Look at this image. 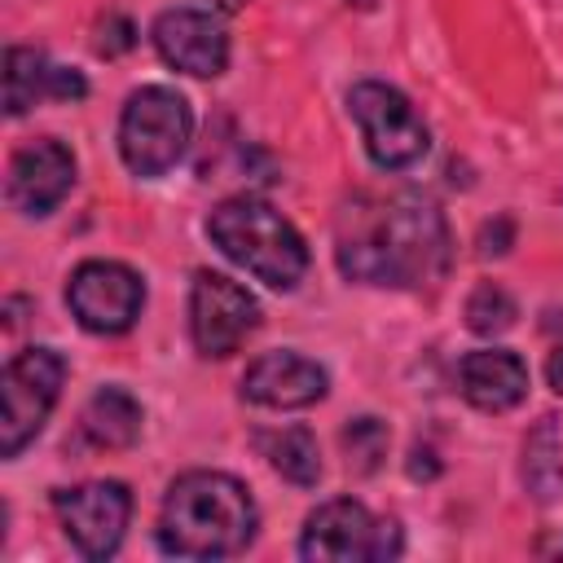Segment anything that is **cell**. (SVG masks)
Segmentation results:
<instances>
[{
	"label": "cell",
	"instance_id": "cell-1",
	"mask_svg": "<svg viewBox=\"0 0 563 563\" xmlns=\"http://www.w3.org/2000/svg\"><path fill=\"white\" fill-rule=\"evenodd\" d=\"M453 238L431 198H356L339 216V273L365 286H431L449 273Z\"/></svg>",
	"mask_w": 563,
	"mask_h": 563
},
{
	"label": "cell",
	"instance_id": "cell-2",
	"mask_svg": "<svg viewBox=\"0 0 563 563\" xmlns=\"http://www.w3.org/2000/svg\"><path fill=\"white\" fill-rule=\"evenodd\" d=\"M154 532L176 559H224L251 545L255 501L246 484L224 471H189L167 488Z\"/></svg>",
	"mask_w": 563,
	"mask_h": 563
},
{
	"label": "cell",
	"instance_id": "cell-3",
	"mask_svg": "<svg viewBox=\"0 0 563 563\" xmlns=\"http://www.w3.org/2000/svg\"><path fill=\"white\" fill-rule=\"evenodd\" d=\"M207 238L273 290H295L308 273V246L299 229L264 198L238 194L207 216Z\"/></svg>",
	"mask_w": 563,
	"mask_h": 563
},
{
	"label": "cell",
	"instance_id": "cell-4",
	"mask_svg": "<svg viewBox=\"0 0 563 563\" xmlns=\"http://www.w3.org/2000/svg\"><path fill=\"white\" fill-rule=\"evenodd\" d=\"M194 136V110L176 88L145 84L128 97L119 119V154L132 176H163L172 172Z\"/></svg>",
	"mask_w": 563,
	"mask_h": 563
},
{
	"label": "cell",
	"instance_id": "cell-5",
	"mask_svg": "<svg viewBox=\"0 0 563 563\" xmlns=\"http://www.w3.org/2000/svg\"><path fill=\"white\" fill-rule=\"evenodd\" d=\"M347 110L361 123L365 150L383 172H409L427 158L431 150V132L422 123V114L409 106L405 92H396L391 84L378 79H361L347 92Z\"/></svg>",
	"mask_w": 563,
	"mask_h": 563
},
{
	"label": "cell",
	"instance_id": "cell-6",
	"mask_svg": "<svg viewBox=\"0 0 563 563\" xmlns=\"http://www.w3.org/2000/svg\"><path fill=\"white\" fill-rule=\"evenodd\" d=\"M66 361L53 347H26L4 365L0 378V457H18L57 405Z\"/></svg>",
	"mask_w": 563,
	"mask_h": 563
},
{
	"label": "cell",
	"instance_id": "cell-7",
	"mask_svg": "<svg viewBox=\"0 0 563 563\" xmlns=\"http://www.w3.org/2000/svg\"><path fill=\"white\" fill-rule=\"evenodd\" d=\"M299 554L317 563H383L400 554V528L391 519H374L361 501L339 497L308 515Z\"/></svg>",
	"mask_w": 563,
	"mask_h": 563
},
{
	"label": "cell",
	"instance_id": "cell-8",
	"mask_svg": "<svg viewBox=\"0 0 563 563\" xmlns=\"http://www.w3.org/2000/svg\"><path fill=\"white\" fill-rule=\"evenodd\" d=\"M260 325V303L246 286L224 273L202 268L189 290V334L202 356H229Z\"/></svg>",
	"mask_w": 563,
	"mask_h": 563
},
{
	"label": "cell",
	"instance_id": "cell-9",
	"mask_svg": "<svg viewBox=\"0 0 563 563\" xmlns=\"http://www.w3.org/2000/svg\"><path fill=\"white\" fill-rule=\"evenodd\" d=\"M66 303H70V312H75V321L84 330H92V334H123L141 317L145 282L128 264L88 260V264H79L70 273Z\"/></svg>",
	"mask_w": 563,
	"mask_h": 563
},
{
	"label": "cell",
	"instance_id": "cell-10",
	"mask_svg": "<svg viewBox=\"0 0 563 563\" xmlns=\"http://www.w3.org/2000/svg\"><path fill=\"white\" fill-rule=\"evenodd\" d=\"M53 510L84 559H110L132 519V493L119 479H92L53 493Z\"/></svg>",
	"mask_w": 563,
	"mask_h": 563
},
{
	"label": "cell",
	"instance_id": "cell-11",
	"mask_svg": "<svg viewBox=\"0 0 563 563\" xmlns=\"http://www.w3.org/2000/svg\"><path fill=\"white\" fill-rule=\"evenodd\" d=\"M150 35H154L158 57L185 75L211 79L229 66V31L207 9H167L158 13Z\"/></svg>",
	"mask_w": 563,
	"mask_h": 563
},
{
	"label": "cell",
	"instance_id": "cell-12",
	"mask_svg": "<svg viewBox=\"0 0 563 563\" xmlns=\"http://www.w3.org/2000/svg\"><path fill=\"white\" fill-rule=\"evenodd\" d=\"M70 185H75V154L62 141L40 136L13 154L4 198L22 216H48L70 194Z\"/></svg>",
	"mask_w": 563,
	"mask_h": 563
},
{
	"label": "cell",
	"instance_id": "cell-13",
	"mask_svg": "<svg viewBox=\"0 0 563 563\" xmlns=\"http://www.w3.org/2000/svg\"><path fill=\"white\" fill-rule=\"evenodd\" d=\"M325 369L299 352H264L242 374V396L264 409H303L325 396Z\"/></svg>",
	"mask_w": 563,
	"mask_h": 563
},
{
	"label": "cell",
	"instance_id": "cell-14",
	"mask_svg": "<svg viewBox=\"0 0 563 563\" xmlns=\"http://www.w3.org/2000/svg\"><path fill=\"white\" fill-rule=\"evenodd\" d=\"M88 92L84 75L70 66H53L40 48H22L13 44L4 53V110L18 119L22 110H31L40 97L53 101H79Z\"/></svg>",
	"mask_w": 563,
	"mask_h": 563
},
{
	"label": "cell",
	"instance_id": "cell-15",
	"mask_svg": "<svg viewBox=\"0 0 563 563\" xmlns=\"http://www.w3.org/2000/svg\"><path fill=\"white\" fill-rule=\"evenodd\" d=\"M462 396L484 413H506L528 396V365L506 347L466 352L457 365Z\"/></svg>",
	"mask_w": 563,
	"mask_h": 563
},
{
	"label": "cell",
	"instance_id": "cell-16",
	"mask_svg": "<svg viewBox=\"0 0 563 563\" xmlns=\"http://www.w3.org/2000/svg\"><path fill=\"white\" fill-rule=\"evenodd\" d=\"M79 427H84V440L97 449H128L141 435V405L123 387H101L84 405Z\"/></svg>",
	"mask_w": 563,
	"mask_h": 563
},
{
	"label": "cell",
	"instance_id": "cell-17",
	"mask_svg": "<svg viewBox=\"0 0 563 563\" xmlns=\"http://www.w3.org/2000/svg\"><path fill=\"white\" fill-rule=\"evenodd\" d=\"M559 453H563L559 418L545 413L537 422V431L528 435V444H523V484H528V493L537 501H554L563 493V462H559Z\"/></svg>",
	"mask_w": 563,
	"mask_h": 563
},
{
	"label": "cell",
	"instance_id": "cell-18",
	"mask_svg": "<svg viewBox=\"0 0 563 563\" xmlns=\"http://www.w3.org/2000/svg\"><path fill=\"white\" fill-rule=\"evenodd\" d=\"M260 449L282 479H290L299 488H312L321 479V453H317V440L308 427H286V431L260 435Z\"/></svg>",
	"mask_w": 563,
	"mask_h": 563
},
{
	"label": "cell",
	"instance_id": "cell-19",
	"mask_svg": "<svg viewBox=\"0 0 563 563\" xmlns=\"http://www.w3.org/2000/svg\"><path fill=\"white\" fill-rule=\"evenodd\" d=\"M515 317H519L515 299H510L501 286H493V282L475 286L471 299H466V325H471L475 334H501V330L515 325Z\"/></svg>",
	"mask_w": 563,
	"mask_h": 563
},
{
	"label": "cell",
	"instance_id": "cell-20",
	"mask_svg": "<svg viewBox=\"0 0 563 563\" xmlns=\"http://www.w3.org/2000/svg\"><path fill=\"white\" fill-rule=\"evenodd\" d=\"M387 427L378 418H356L343 427V449H347V466H356L361 475L378 471V462L387 457Z\"/></svg>",
	"mask_w": 563,
	"mask_h": 563
},
{
	"label": "cell",
	"instance_id": "cell-21",
	"mask_svg": "<svg viewBox=\"0 0 563 563\" xmlns=\"http://www.w3.org/2000/svg\"><path fill=\"white\" fill-rule=\"evenodd\" d=\"M132 44H136V31H132L128 18L110 13V18L97 26V53H101V57H119V53H128Z\"/></svg>",
	"mask_w": 563,
	"mask_h": 563
},
{
	"label": "cell",
	"instance_id": "cell-22",
	"mask_svg": "<svg viewBox=\"0 0 563 563\" xmlns=\"http://www.w3.org/2000/svg\"><path fill=\"white\" fill-rule=\"evenodd\" d=\"M506 242H510V220H497V233H493V224L479 233V255L488 260V255H506Z\"/></svg>",
	"mask_w": 563,
	"mask_h": 563
},
{
	"label": "cell",
	"instance_id": "cell-23",
	"mask_svg": "<svg viewBox=\"0 0 563 563\" xmlns=\"http://www.w3.org/2000/svg\"><path fill=\"white\" fill-rule=\"evenodd\" d=\"M545 378H550V387L563 396V347L550 356V365H545Z\"/></svg>",
	"mask_w": 563,
	"mask_h": 563
},
{
	"label": "cell",
	"instance_id": "cell-24",
	"mask_svg": "<svg viewBox=\"0 0 563 563\" xmlns=\"http://www.w3.org/2000/svg\"><path fill=\"white\" fill-rule=\"evenodd\" d=\"M211 4H216V9H242L246 0H211Z\"/></svg>",
	"mask_w": 563,
	"mask_h": 563
}]
</instances>
